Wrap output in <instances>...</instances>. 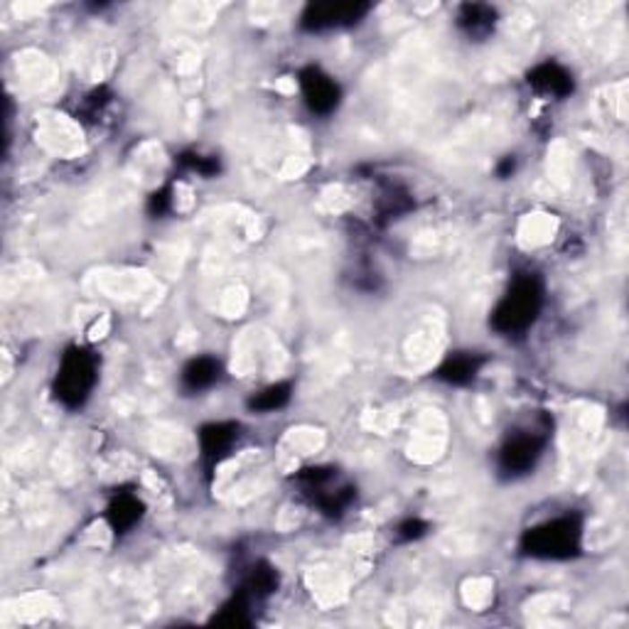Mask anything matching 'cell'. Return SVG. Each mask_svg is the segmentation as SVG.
<instances>
[{
  "label": "cell",
  "instance_id": "1",
  "mask_svg": "<svg viewBox=\"0 0 629 629\" xmlns=\"http://www.w3.org/2000/svg\"><path fill=\"white\" fill-rule=\"evenodd\" d=\"M541 307V288L534 278L516 280L514 288L506 293L495 313L496 330L502 332H519L526 330L536 320V313Z\"/></svg>",
  "mask_w": 629,
  "mask_h": 629
},
{
  "label": "cell",
  "instance_id": "2",
  "mask_svg": "<svg viewBox=\"0 0 629 629\" xmlns=\"http://www.w3.org/2000/svg\"><path fill=\"white\" fill-rule=\"evenodd\" d=\"M96 383L94 357L84 349H72L62 359L57 376V396L69 406H82Z\"/></svg>",
  "mask_w": 629,
  "mask_h": 629
},
{
  "label": "cell",
  "instance_id": "3",
  "mask_svg": "<svg viewBox=\"0 0 629 629\" xmlns=\"http://www.w3.org/2000/svg\"><path fill=\"white\" fill-rule=\"evenodd\" d=\"M578 541H581V529L575 526V521L556 519L529 531L526 551L531 556H544V558H565L578 548Z\"/></svg>",
  "mask_w": 629,
  "mask_h": 629
},
{
  "label": "cell",
  "instance_id": "4",
  "mask_svg": "<svg viewBox=\"0 0 629 629\" xmlns=\"http://www.w3.org/2000/svg\"><path fill=\"white\" fill-rule=\"evenodd\" d=\"M369 5H357V3H323V5H310L303 15V25L313 32L320 30L344 28L357 22L359 15H364Z\"/></svg>",
  "mask_w": 629,
  "mask_h": 629
},
{
  "label": "cell",
  "instance_id": "5",
  "mask_svg": "<svg viewBox=\"0 0 629 629\" xmlns=\"http://www.w3.org/2000/svg\"><path fill=\"white\" fill-rule=\"evenodd\" d=\"M300 84H303V96H306L307 106L317 114H330L334 106L340 104V86L334 84L332 77L323 74L320 69H307L300 77Z\"/></svg>",
  "mask_w": 629,
  "mask_h": 629
},
{
  "label": "cell",
  "instance_id": "6",
  "mask_svg": "<svg viewBox=\"0 0 629 629\" xmlns=\"http://www.w3.org/2000/svg\"><path fill=\"white\" fill-rule=\"evenodd\" d=\"M541 455V443L531 435V438H514L502 452L506 470L514 472H524V470L534 468L536 458Z\"/></svg>",
  "mask_w": 629,
  "mask_h": 629
},
{
  "label": "cell",
  "instance_id": "7",
  "mask_svg": "<svg viewBox=\"0 0 629 629\" xmlns=\"http://www.w3.org/2000/svg\"><path fill=\"white\" fill-rule=\"evenodd\" d=\"M220 379V362H214L210 357H200V359H192L185 372H182V382L192 392H204L210 389L211 383Z\"/></svg>",
  "mask_w": 629,
  "mask_h": 629
},
{
  "label": "cell",
  "instance_id": "8",
  "mask_svg": "<svg viewBox=\"0 0 629 629\" xmlns=\"http://www.w3.org/2000/svg\"><path fill=\"white\" fill-rule=\"evenodd\" d=\"M529 82L539 86V89H544V91H551L553 96H565L573 89L571 74L565 69L558 67V65L539 67L534 74H529Z\"/></svg>",
  "mask_w": 629,
  "mask_h": 629
},
{
  "label": "cell",
  "instance_id": "9",
  "mask_svg": "<svg viewBox=\"0 0 629 629\" xmlns=\"http://www.w3.org/2000/svg\"><path fill=\"white\" fill-rule=\"evenodd\" d=\"M234 426H224V423H211L207 428H202V448L207 455L220 458L224 455V450L229 448V443L234 440Z\"/></svg>",
  "mask_w": 629,
  "mask_h": 629
},
{
  "label": "cell",
  "instance_id": "10",
  "mask_svg": "<svg viewBox=\"0 0 629 629\" xmlns=\"http://www.w3.org/2000/svg\"><path fill=\"white\" fill-rule=\"evenodd\" d=\"M141 509H143L141 499H135V496H118L114 506H111V519H114L116 529L134 526L141 519Z\"/></svg>",
  "mask_w": 629,
  "mask_h": 629
},
{
  "label": "cell",
  "instance_id": "11",
  "mask_svg": "<svg viewBox=\"0 0 629 629\" xmlns=\"http://www.w3.org/2000/svg\"><path fill=\"white\" fill-rule=\"evenodd\" d=\"M477 372V359L475 357H455L450 359L443 369H440V376L448 379L450 383H462L470 382Z\"/></svg>",
  "mask_w": 629,
  "mask_h": 629
},
{
  "label": "cell",
  "instance_id": "12",
  "mask_svg": "<svg viewBox=\"0 0 629 629\" xmlns=\"http://www.w3.org/2000/svg\"><path fill=\"white\" fill-rule=\"evenodd\" d=\"M290 399V386L286 383H278V386H268L266 392H261L258 396H254L251 406L258 410H276L280 406H286Z\"/></svg>",
  "mask_w": 629,
  "mask_h": 629
}]
</instances>
